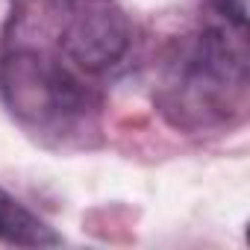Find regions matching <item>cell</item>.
<instances>
[{"label": "cell", "instance_id": "obj_1", "mask_svg": "<svg viewBox=\"0 0 250 250\" xmlns=\"http://www.w3.org/2000/svg\"><path fill=\"white\" fill-rule=\"evenodd\" d=\"M62 50L83 68L97 71L112 65L127 42V30L118 12H112L106 3H85L80 12L71 15L65 33H62Z\"/></svg>", "mask_w": 250, "mask_h": 250}, {"label": "cell", "instance_id": "obj_2", "mask_svg": "<svg viewBox=\"0 0 250 250\" xmlns=\"http://www.w3.org/2000/svg\"><path fill=\"white\" fill-rule=\"evenodd\" d=\"M0 238L6 244H21V247H47L62 241L39 215H33L3 188H0Z\"/></svg>", "mask_w": 250, "mask_h": 250}, {"label": "cell", "instance_id": "obj_3", "mask_svg": "<svg viewBox=\"0 0 250 250\" xmlns=\"http://www.w3.org/2000/svg\"><path fill=\"white\" fill-rule=\"evenodd\" d=\"M212 3L218 6V12L224 18H229L238 30H244V24H247V0H212Z\"/></svg>", "mask_w": 250, "mask_h": 250}]
</instances>
